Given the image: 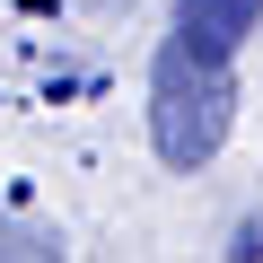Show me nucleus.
<instances>
[{
	"instance_id": "obj_4",
	"label": "nucleus",
	"mask_w": 263,
	"mask_h": 263,
	"mask_svg": "<svg viewBox=\"0 0 263 263\" xmlns=\"http://www.w3.org/2000/svg\"><path fill=\"white\" fill-rule=\"evenodd\" d=\"M254 254H263V219H246V228H237V246H228V263H254Z\"/></svg>"
},
{
	"instance_id": "obj_2",
	"label": "nucleus",
	"mask_w": 263,
	"mask_h": 263,
	"mask_svg": "<svg viewBox=\"0 0 263 263\" xmlns=\"http://www.w3.org/2000/svg\"><path fill=\"white\" fill-rule=\"evenodd\" d=\"M263 18V0H176V44L202 62H228Z\"/></svg>"
},
{
	"instance_id": "obj_1",
	"label": "nucleus",
	"mask_w": 263,
	"mask_h": 263,
	"mask_svg": "<svg viewBox=\"0 0 263 263\" xmlns=\"http://www.w3.org/2000/svg\"><path fill=\"white\" fill-rule=\"evenodd\" d=\"M228 123H237V79H228V62H202V53L167 44L158 70H149V141H158V158L184 167V176L211 167L219 141H228Z\"/></svg>"
},
{
	"instance_id": "obj_3",
	"label": "nucleus",
	"mask_w": 263,
	"mask_h": 263,
	"mask_svg": "<svg viewBox=\"0 0 263 263\" xmlns=\"http://www.w3.org/2000/svg\"><path fill=\"white\" fill-rule=\"evenodd\" d=\"M0 263H62V246L35 228H0Z\"/></svg>"
}]
</instances>
